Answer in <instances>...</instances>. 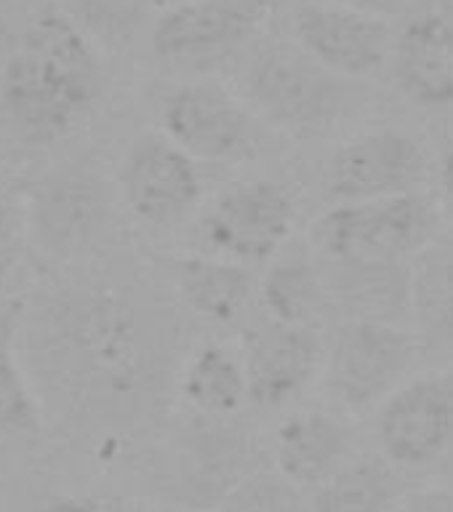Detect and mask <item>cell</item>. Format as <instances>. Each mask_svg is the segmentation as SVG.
Segmentation results:
<instances>
[{
	"mask_svg": "<svg viewBox=\"0 0 453 512\" xmlns=\"http://www.w3.org/2000/svg\"><path fill=\"white\" fill-rule=\"evenodd\" d=\"M328 294L334 318L398 323L411 320L414 264H328Z\"/></svg>",
	"mask_w": 453,
	"mask_h": 512,
	"instance_id": "obj_16",
	"label": "cell"
},
{
	"mask_svg": "<svg viewBox=\"0 0 453 512\" xmlns=\"http://www.w3.org/2000/svg\"><path fill=\"white\" fill-rule=\"evenodd\" d=\"M272 0H198L168 8L152 24L150 51L179 70H206L251 46L272 16Z\"/></svg>",
	"mask_w": 453,
	"mask_h": 512,
	"instance_id": "obj_6",
	"label": "cell"
},
{
	"mask_svg": "<svg viewBox=\"0 0 453 512\" xmlns=\"http://www.w3.org/2000/svg\"><path fill=\"white\" fill-rule=\"evenodd\" d=\"M267 318L291 323V326L320 328V320L334 318L331 294H328L326 272L310 243L302 248L288 243L270 270L259 280L256 294Z\"/></svg>",
	"mask_w": 453,
	"mask_h": 512,
	"instance_id": "obj_17",
	"label": "cell"
},
{
	"mask_svg": "<svg viewBox=\"0 0 453 512\" xmlns=\"http://www.w3.org/2000/svg\"><path fill=\"white\" fill-rule=\"evenodd\" d=\"M8 230H11V224H8V211L6 206H3V200H0V275H3V270H6L8 264V243H11Z\"/></svg>",
	"mask_w": 453,
	"mask_h": 512,
	"instance_id": "obj_28",
	"label": "cell"
},
{
	"mask_svg": "<svg viewBox=\"0 0 453 512\" xmlns=\"http://www.w3.org/2000/svg\"><path fill=\"white\" fill-rule=\"evenodd\" d=\"M299 491L278 470H256L230 491L216 512H307Z\"/></svg>",
	"mask_w": 453,
	"mask_h": 512,
	"instance_id": "obj_23",
	"label": "cell"
},
{
	"mask_svg": "<svg viewBox=\"0 0 453 512\" xmlns=\"http://www.w3.org/2000/svg\"><path fill=\"white\" fill-rule=\"evenodd\" d=\"M296 200L286 184L246 179L219 192L203 216L208 251L238 264L272 262L291 243Z\"/></svg>",
	"mask_w": 453,
	"mask_h": 512,
	"instance_id": "obj_7",
	"label": "cell"
},
{
	"mask_svg": "<svg viewBox=\"0 0 453 512\" xmlns=\"http://www.w3.org/2000/svg\"><path fill=\"white\" fill-rule=\"evenodd\" d=\"M451 16H453V11H451Z\"/></svg>",
	"mask_w": 453,
	"mask_h": 512,
	"instance_id": "obj_31",
	"label": "cell"
},
{
	"mask_svg": "<svg viewBox=\"0 0 453 512\" xmlns=\"http://www.w3.org/2000/svg\"><path fill=\"white\" fill-rule=\"evenodd\" d=\"M174 280L192 312L224 328L246 326L254 296L259 294V283H254L246 264L214 254L179 259Z\"/></svg>",
	"mask_w": 453,
	"mask_h": 512,
	"instance_id": "obj_18",
	"label": "cell"
},
{
	"mask_svg": "<svg viewBox=\"0 0 453 512\" xmlns=\"http://www.w3.org/2000/svg\"><path fill=\"white\" fill-rule=\"evenodd\" d=\"M256 467V446L251 432L232 419H208L182 438L176 459L174 496L184 510L216 512V507L243 483Z\"/></svg>",
	"mask_w": 453,
	"mask_h": 512,
	"instance_id": "obj_13",
	"label": "cell"
},
{
	"mask_svg": "<svg viewBox=\"0 0 453 512\" xmlns=\"http://www.w3.org/2000/svg\"><path fill=\"white\" fill-rule=\"evenodd\" d=\"M374 416L379 456L395 470L438 464L453 448V371L411 376Z\"/></svg>",
	"mask_w": 453,
	"mask_h": 512,
	"instance_id": "obj_9",
	"label": "cell"
},
{
	"mask_svg": "<svg viewBox=\"0 0 453 512\" xmlns=\"http://www.w3.org/2000/svg\"><path fill=\"white\" fill-rule=\"evenodd\" d=\"M32 512H120L115 504L94 499V496H59L51 502L40 504L38 510Z\"/></svg>",
	"mask_w": 453,
	"mask_h": 512,
	"instance_id": "obj_24",
	"label": "cell"
},
{
	"mask_svg": "<svg viewBox=\"0 0 453 512\" xmlns=\"http://www.w3.org/2000/svg\"><path fill=\"white\" fill-rule=\"evenodd\" d=\"M160 11H168V8H179V6H187V3H198V0H152Z\"/></svg>",
	"mask_w": 453,
	"mask_h": 512,
	"instance_id": "obj_30",
	"label": "cell"
},
{
	"mask_svg": "<svg viewBox=\"0 0 453 512\" xmlns=\"http://www.w3.org/2000/svg\"><path fill=\"white\" fill-rule=\"evenodd\" d=\"M104 88L102 62L70 16H35L11 43L0 112L19 139L48 144L72 134L94 110Z\"/></svg>",
	"mask_w": 453,
	"mask_h": 512,
	"instance_id": "obj_1",
	"label": "cell"
},
{
	"mask_svg": "<svg viewBox=\"0 0 453 512\" xmlns=\"http://www.w3.org/2000/svg\"><path fill=\"white\" fill-rule=\"evenodd\" d=\"M416 336L398 323L342 320L326 339L323 387L347 414H376L414 371Z\"/></svg>",
	"mask_w": 453,
	"mask_h": 512,
	"instance_id": "obj_4",
	"label": "cell"
},
{
	"mask_svg": "<svg viewBox=\"0 0 453 512\" xmlns=\"http://www.w3.org/2000/svg\"><path fill=\"white\" fill-rule=\"evenodd\" d=\"M182 395L198 416L235 419L248 398L246 363L240 350L222 342L198 344L184 363Z\"/></svg>",
	"mask_w": 453,
	"mask_h": 512,
	"instance_id": "obj_20",
	"label": "cell"
},
{
	"mask_svg": "<svg viewBox=\"0 0 453 512\" xmlns=\"http://www.w3.org/2000/svg\"><path fill=\"white\" fill-rule=\"evenodd\" d=\"M294 43L336 75L363 83L390 64L392 27L387 16L334 0H307L291 16Z\"/></svg>",
	"mask_w": 453,
	"mask_h": 512,
	"instance_id": "obj_11",
	"label": "cell"
},
{
	"mask_svg": "<svg viewBox=\"0 0 453 512\" xmlns=\"http://www.w3.org/2000/svg\"><path fill=\"white\" fill-rule=\"evenodd\" d=\"M118 187L128 211L158 230L184 224L203 200L198 160L176 147L166 134H142L128 144Z\"/></svg>",
	"mask_w": 453,
	"mask_h": 512,
	"instance_id": "obj_10",
	"label": "cell"
},
{
	"mask_svg": "<svg viewBox=\"0 0 453 512\" xmlns=\"http://www.w3.org/2000/svg\"><path fill=\"white\" fill-rule=\"evenodd\" d=\"M243 99L267 128L312 142L326 139L360 110V86L312 59L294 40H272L251 51Z\"/></svg>",
	"mask_w": 453,
	"mask_h": 512,
	"instance_id": "obj_2",
	"label": "cell"
},
{
	"mask_svg": "<svg viewBox=\"0 0 453 512\" xmlns=\"http://www.w3.org/2000/svg\"><path fill=\"white\" fill-rule=\"evenodd\" d=\"M11 43H14V38L8 35L6 24H3V19H0V78H3V67H6V59H8V51H11Z\"/></svg>",
	"mask_w": 453,
	"mask_h": 512,
	"instance_id": "obj_29",
	"label": "cell"
},
{
	"mask_svg": "<svg viewBox=\"0 0 453 512\" xmlns=\"http://www.w3.org/2000/svg\"><path fill=\"white\" fill-rule=\"evenodd\" d=\"M406 480L384 456H352L307 499V512H403Z\"/></svg>",
	"mask_w": 453,
	"mask_h": 512,
	"instance_id": "obj_19",
	"label": "cell"
},
{
	"mask_svg": "<svg viewBox=\"0 0 453 512\" xmlns=\"http://www.w3.org/2000/svg\"><path fill=\"white\" fill-rule=\"evenodd\" d=\"M403 512H453V499L451 496H430V499H422L411 510Z\"/></svg>",
	"mask_w": 453,
	"mask_h": 512,
	"instance_id": "obj_27",
	"label": "cell"
},
{
	"mask_svg": "<svg viewBox=\"0 0 453 512\" xmlns=\"http://www.w3.org/2000/svg\"><path fill=\"white\" fill-rule=\"evenodd\" d=\"M14 312L0 318V435L40 430V408L14 352Z\"/></svg>",
	"mask_w": 453,
	"mask_h": 512,
	"instance_id": "obj_22",
	"label": "cell"
},
{
	"mask_svg": "<svg viewBox=\"0 0 453 512\" xmlns=\"http://www.w3.org/2000/svg\"><path fill=\"white\" fill-rule=\"evenodd\" d=\"M334 3L360 8V11H368V14H379V16L392 14V11L400 6V0H334Z\"/></svg>",
	"mask_w": 453,
	"mask_h": 512,
	"instance_id": "obj_26",
	"label": "cell"
},
{
	"mask_svg": "<svg viewBox=\"0 0 453 512\" xmlns=\"http://www.w3.org/2000/svg\"><path fill=\"white\" fill-rule=\"evenodd\" d=\"M438 206L443 219L453 222V147L443 155L438 168Z\"/></svg>",
	"mask_w": 453,
	"mask_h": 512,
	"instance_id": "obj_25",
	"label": "cell"
},
{
	"mask_svg": "<svg viewBox=\"0 0 453 512\" xmlns=\"http://www.w3.org/2000/svg\"><path fill=\"white\" fill-rule=\"evenodd\" d=\"M248 398L259 408H280L299 398L323 371L326 339L320 328L291 326L267 315L240 328Z\"/></svg>",
	"mask_w": 453,
	"mask_h": 512,
	"instance_id": "obj_12",
	"label": "cell"
},
{
	"mask_svg": "<svg viewBox=\"0 0 453 512\" xmlns=\"http://www.w3.org/2000/svg\"><path fill=\"white\" fill-rule=\"evenodd\" d=\"M443 214L424 192L331 203L312 219L307 243L328 264H414L440 240Z\"/></svg>",
	"mask_w": 453,
	"mask_h": 512,
	"instance_id": "obj_3",
	"label": "cell"
},
{
	"mask_svg": "<svg viewBox=\"0 0 453 512\" xmlns=\"http://www.w3.org/2000/svg\"><path fill=\"white\" fill-rule=\"evenodd\" d=\"M355 456V427L344 411L304 408L286 416L272 446L275 470L296 488L315 491Z\"/></svg>",
	"mask_w": 453,
	"mask_h": 512,
	"instance_id": "obj_15",
	"label": "cell"
},
{
	"mask_svg": "<svg viewBox=\"0 0 453 512\" xmlns=\"http://www.w3.org/2000/svg\"><path fill=\"white\" fill-rule=\"evenodd\" d=\"M160 126L198 163H246L262 155L264 123L243 96L214 78L171 88L160 104Z\"/></svg>",
	"mask_w": 453,
	"mask_h": 512,
	"instance_id": "obj_5",
	"label": "cell"
},
{
	"mask_svg": "<svg viewBox=\"0 0 453 512\" xmlns=\"http://www.w3.org/2000/svg\"><path fill=\"white\" fill-rule=\"evenodd\" d=\"M411 320L427 342L453 347V246L440 240L414 262Z\"/></svg>",
	"mask_w": 453,
	"mask_h": 512,
	"instance_id": "obj_21",
	"label": "cell"
},
{
	"mask_svg": "<svg viewBox=\"0 0 453 512\" xmlns=\"http://www.w3.org/2000/svg\"><path fill=\"white\" fill-rule=\"evenodd\" d=\"M430 158L416 136L400 128H374L344 139L326 160L323 184L331 203L398 198L424 192Z\"/></svg>",
	"mask_w": 453,
	"mask_h": 512,
	"instance_id": "obj_8",
	"label": "cell"
},
{
	"mask_svg": "<svg viewBox=\"0 0 453 512\" xmlns=\"http://www.w3.org/2000/svg\"><path fill=\"white\" fill-rule=\"evenodd\" d=\"M392 78L408 102L424 110L453 107V16H411L392 43Z\"/></svg>",
	"mask_w": 453,
	"mask_h": 512,
	"instance_id": "obj_14",
	"label": "cell"
}]
</instances>
